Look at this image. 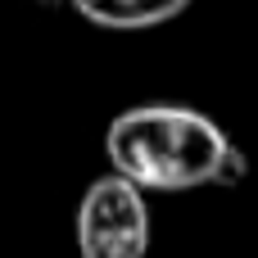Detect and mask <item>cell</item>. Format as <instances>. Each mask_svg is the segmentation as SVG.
<instances>
[{
  "label": "cell",
  "instance_id": "6da1fadb",
  "mask_svg": "<svg viewBox=\"0 0 258 258\" xmlns=\"http://www.w3.org/2000/svg\"><path fill=\"white\" fill-rule=\"evenodd\" d=\"M104 154L109 168L141 190L236 186L249 172V159L227 141V132L186 104L122 109L104 132Z\"/></svg>",
  "mask_w": 258,
  "mask_h": 258
},
{
  "label": "cell",
  "instance_id": "7a4b0ae2",
  "mask_svg": "<svg viewBox=\"0 0 258 258\" xmlns=\"http://www.w3.org/2000/svg\"><path fill=\"white\" fill-rule=\"evenodd\" d=\"M77 249L82 258H145L150 254L145 190L118 172L95 177L77 204Z\"/></svg>",
  "mask_w": 258,
  "mask_h": 258
},
{
  "label": "cell",
  "instance_id": "3957f363",
  "mask_svg": "<svg viewBox=\"0 0 258 258\" xmlns=\"http://www.w3.org/2000/svg\"><path fill=\"white\" fill-rule=\"evenodd\" d=\"M86 23L104 27V32H145V27H163L177 14L190 9V0H68Z\"/></svg>",
  "mask_w": 258,
  "mask_h": 258
}]
</instances>
